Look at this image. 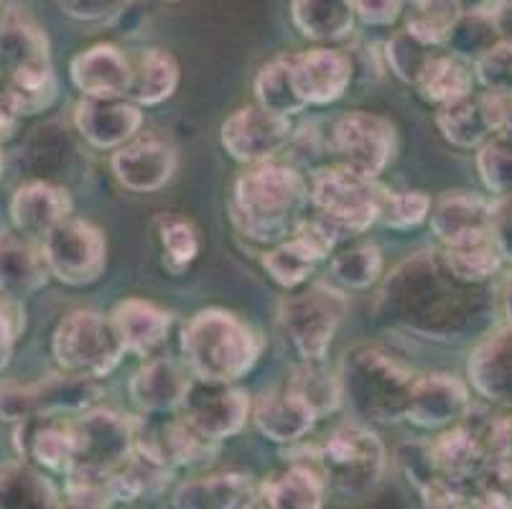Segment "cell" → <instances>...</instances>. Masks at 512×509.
Returning a JSON list of instances; mask_svg holds the SVG:
<instances>
[{"label": "cell", "instance_id": "9f6ffc18", "mask_svg": "<svg viewBox=\"0 0 512 509\" xmlns=\"http://www.w3.org/2000/svg\"><path fill=\"white\" fill-rule=\"evenodd\" d=\"M510 413L497 415L492 420V451H505V454H512V408H507Z\"/></svg>", "mask_w": 512, "mask_h": 509}, {"label": "cell", "instance_id": "d6a6232c", "mask_svg": "<svg viewBox=\"0 0 512 509\" xmlns=\"http://www.w3.org/2000/svg\"><path fill=\"white\" fill-rule=\"evenodd\" d=\"M293 26L319 44H334L355 31L352 0H291Z\"/></svg>", "mask_w": 512, "mask_h": 509}, {"label": "cell", "instance_id": "5b68a950", "mask_svg": "<svg viewBox=\"0 0 512 509\" xmlns=\"http://www.w3.org/2000/svg\"><path fill=\"white\" fill-rule=\"evenodd\" d=\"M390 191L377 179L362 176L347 166L321 168L311 179V204L316 217L327 224L334 240L344 242L365 235L383 217Z\"/></svg>", "mask_w": 512, "mask_h": 509}, {"label": "cell", "instance_id": "2e32d148", "mask_svg": "<svg viewBox=\"0 0 512 509\" xmlns=\"http://www.w3.org/2000/svg\"><path fill=\"white\" fill-rule=\"evenodd\" d=\"M74 128L97 151H118L143 128V107L130 97H87L74 105Z\"/></svg>", "mask_w": 512, "mask_h": 509}, {"label": "cell", "instance_id": "680465c9", "mask_svg": "<svg viewBox=\"0 0 512 509\" xmlns=\"http://www.w3.org/2000/svg\"><path fill=\"white\" fill-rule=\"evenodd\" d=\"M18 123H21V115H18V112L13 110L3 97H0V146L16 135Z\"/></svg>", "mask_w": 512, "mask_h": 509}, {"label": "cell", "instance_id": "ba28073f", "mask_svg": "<svg viewBox=\"0 0 512 509\" xmlns=\"http://www.w3.org/2000/svg\"><path fill=\"white\" fill-rule=\"evenodd\" d=\"M349 314V298L332 283H311L281 303V331L301 359H324Z\"/></svg>", "mask_w": 512, "mask_h": 509}, {"label": "cell", "instance_id": "44dd1931", "mask_svg": "<svg viewBox=\"0 0 512 509\" xmlns=\"http://www.w3.org/2000/svg\"><path fill=\"white\" fill-rule=\"evenodd\" d=\"M355 77V67L344 51L319 46V49L293 54V79L306 105H332L347 95Z\"/></svg>", "mask_w": 512, "mask_h": 509}, {"label": "cell", "instance_id": "c3c4849f", "mask_svg": "<svg viewBox=\"0 0 512 509\" xmlns=\"http://www.w3.org/2000/svg\"><path fill=\"white\" fill-rule=\"evenodd\" d=\"M431 196L426 191H390L385 199L380 224L390 230H413L423 224L431 214Z\"/></svg>", "mask_w": 512, "mask_h": 509}, {"label": "cell", "instance_id": "ffe728a7", "mask_svg": "<svg viewBox=\"0 0 512 509\" xmlns=\"http://www.w3.org/2000/svg\"><path fill=\"white\" fill-rule=\"evenodd\" d=\"M502 120V97L490 92H472L462 100L441 105L436 112V128L446 143L462 151H477L482 143L497 135Z\"/></svg>", "mask_w": 512, "mask_h": 509}, {"label": "cell", "instance_id": "52a82bcc", "mask_svg": "<svg viewBox=\"0 0 512 509\" xmlns=\"http://www.w3.org/2000/svg\"><path fill=\"white\" fill-rule=\"evenodd\" d=\"M316 459L327 487L347 497H362L383 482L388 451L370 428L347 423L316 448Z\"/></svg>", "mask_w": 512, "mask_h": 509}, {"label": "cell", "instance_id": "e575fe53", "mask_svg": "<svg viewBox=\"0 0 512 509\" xmlns=\"http://www.w3.org/2000/svg\"><path fill=\"white\" fill-rule=\"evenodd\" d=\"M179 62L166 49H146L133 64L128 97L141 107H156L179 90Z\"/></svg>", "mask_w": 512, "mask_h": 509}, {"label": "cell", "instance_id": "f6af8a7d", "mask_svg": "<svg viewBox=\"0 0 512 509\" xmlns=\"http://www.w3.org/2000/svg\"><path fill=\"white\" fill-rule=\"evenodd\" d=\"M477 171L490 194H512V143L492 135L477 148Z\"/></svg>", "mask_w": 512, "mask_h": 509}, {"label": "cell", "instance_id": "30bf717a", "mask_svg": "<svg viewBox=\"0 0 512 509\" xmlns=\"http://www.w3.org/2000/svg\"><path fill=\"white\" fill-rule=\"evenodd\" d=\"M49 273L64 286H90L102 278L107 265V242L100 227L87 219L67 217L41 240Z\"/></svg>", "mask_w": 512, "mask_h": 509}, {"label": "cell", "instance_id": "8992f818", "mask_svg": "<svg viewBox=\"0 0 512 509\" xmlns=\"http://www.w3.org/2000/svg\"><path fill=\"white\" fill-rule=\"evenodd\" d=\"M51 352L64 372L95 380L110 375L128 354L113 319L92 308H74L59 321Z\"/></svg>", "mask_w": 512, "mask_h": 509}, {"label": "cell", "instance_id": "74e56055", "mask_svg": "<svg viewBox=\"0 0 512 509\" xmlns=\"http://www.w3.org/2000/svg\"><path fill=\"white\" fill-rule=\"evenodd\" d=\"M462 8L456 0H406L403 23L411 36L436 49H444L451 31L462 18Z\"/></svg>", "mask_w": 512, "mask_h": 509}, {"label": "cell", "instance_id": "484cf974", "mask_svg": "<svg viewBox=\"0 0 512 509\" xmlns=\"http://www.w3.org/2000/svg\"><path fill=\"white\" fill-rule=\"evenodd\" d=\"M171 502L179 509H248L260 504V484L242 471L199 476L181 484Z\"/></svg>", "mask_w": 512, "mask_h": 509}, {"label": "cell", "instance_id": "7dc6e473", "mask_svg": "<svg viewBox=\"0 0 512 509\" xmlns=\"http://www.w3.org/2000/svg\"><path fill=\"white\" fill-rule=\"evenodd\" d=\"M474 77L484 92L497 97H512V44L497 41L495 46L474 59Z\"/></svg>", "mask_w": 512, "mask_h": 509}, {"label": "cell", "instance_id": "5bb4252c", "mask_svg": "<svg viewBox=\"0 0 512 509\" xmlns=\"http://www.w3.org/2000/svg\"><path fill=\"white\" fill-rule=\"evenodd\" d=\"M181 410L204 436L222 443L245 428L253 403L248 392L235 387V382L194 380Z\"/></svg>", "mask_w": 512, "mask_h": 509}, {"label": "cell", "instance_id": "4dcf8cb0", "mask_svg": "<svg viewBox=\"0 0 512 509\" xmlns=\"http://www.w3.org/2000/svg\"><path fill=\"white\" fill-rule=\"evenodd\" d=\"M316 415L301 403L288 387L265 392L253 408V423L260 436L273 443H296L309 436L316 426Z\"/></svg>", "mask_w": 512, "mask_h": 509}, {"label": "cell", "instance_id": "db71d44e", "mask_svg": "<svg viewBox=\"0 0 512 509\" xmlns=\"http://www.w3.org/2000/svg\"><path fill=\"white\" fill-rule=\"evenodd\" d=\"M490 232L495 237L502 260L512 263V194H502L492 199Z\"/></svg>", "mask_w": 512, "mask_h": 509}, {"label": "cell", "instance_id": "277c9868", "mask_svg": "<svg viewBox=\"0 0 512 509\" xmlns=\"http://www.w3.org/2000/svg\"><path fill=\"white\" fill-rule=\"evenodd\" d=\"M339 380L344 400L357 418L393 426L406 420L418 377L385 349L360 344L344 354Z\"/></svg>", "mask_w": 512, "mask_h": 509}, {"label": "cell", "instance_id": "ee69618b", "mask_svg": "<svg viewBox=\"0 0 512 509\" xmlns=\"http://www.w3.org/2000/svg\"><path fill=\"white\" fill-rule=\"evenodd\" d=\"M436 51H439L436 46L423 44V41H418L416 36H411L406 28H403V31H395V34L385 41L383 54L390 72H393L400 82L416 87L423 69H426L428 59H431Z\"/></svg>", "mask_w": 512, "mask_h": 509}, {"label": "cell", "instance_id": "ac0fdd59", "mask_svg": "<svg viewBox=\"0 0 512 509\" xmlns=\"http://www.w3.org/2000/svg\"><path fill=\"white\" fill-rule=\"evenodd\" d=\"M472 408L469 385L449 372H431L413 385L406 420L423 431H441L464 418Z\"/></svg>", "mask_w": 512, "mask_h": 509}, {"label": "cell", "instance_id": "11a10c76", "mask_svg": "<svg viewBox=\"0 0 512 509\" xmlns=\"http://www.w3.org/2000/svg\"><path fill=\"white\" fill-rule=\"evenodd\" d=\"M406 0H352L357 18L367 26H393L403 16Z\"/></svg>", "mask_w": 512, "mask_h": 509}, {"label": "cell", "instance_id": "003e7915", "mask_svg": "<svg viewBox=\"0 0 512 509\" xmlns=\"http://www.w3.org/2000/svg\"><path fill=\"white\" fill-rule=\"evenodd\" d=\"M169 3H174V0H169Z\"/></svg>", "mask_w": 512, "mask_h": 509}, {"label": "cell", "instance_id": "91938a15", "mask_svg": "<svg viewBox=\"0 0 512 509\" xmlns=\"http://www.w3.org/2000/svg\"><path fill=\"white\" fill-rule=\"evenodd\" d=\"M497 135L512 143V97H502V120H500V130Z\"/></svg>", "mask_w": 512, "mask_h": 509}, {"label": "cell", "instance_id": "cb8c5ba5", "mask_svg": "<svg viewBox=\"0 0 512 509\" xmlns=\"http://www.w3.org/2000/svg\"><path fill=\"white\" fill-rule=\"evenodd\" d=\"M72 217V199L67 189L51 181H29L11 196V222L21 235L44 240L57 224Z\"/></svg>", "mask_w": 512, "mask_h": 509}, {"label": "cell", "instance_id": "9c48e42d", "mask_svg": "<svg viewBox=\"0 0 512 509\" xmlns=\"http://www.w3.org/2000/svg\"><path fill=\"white\" fill-rule=\"evenodd\" d=\"M138 420L107 408L74 415V466L69 471L113 474L136 451ZM67 471V474H69Z\"/></svg>", "mask_w": 512, "mask_h": 509}, {"label": "cell", "instance_id": "e7e4bbea", "mask_svg": "<svg viewBox=\"0 0 512 509\" xmlns=\"http://www.w3.org/2000/svg\"><path fill=\"white\" fill-rule=\"evenodd\" d=\"M3 166H6V161H3V148H0V176H3Z\"/></svg>", "mask_w": 512, "mask_h": 509}, {"label": "cell", "instance_id": "d4e9b609", "mask_svg": "<svg viewBox=\"0 0 512 509\" xmlns=\"http://www.w3.org/2000/svg\"><path fill=\"white\" fill-rule=\"evenodd\" d=\"M130 398L143 415H166L184 408L192 390V380L179 362L169 357L148 359L136 375L130 377Z\"/></svg>", "mask_w": 512, "mask_h": 509}, {"label": "cell", "instance_id": "bcb514c9", "mask_svg": "<svg viewBox=\"0 0 512 509\" xmlns=\"http://www.w3.org/2000/svg\"><path fill=\"white\" fill-rule=\"evenodd\" d=\"M497 41H500V36H497L495 26H492L490 11L464 13L459 18V23L454 26V31H451L449 41H446V49H451V54L464 56V59L474 62L477 56H482Z\"/></svg>", "mask_w": 512, "mask_h": 509}, {"label": "cell", "instance_id": "7402d4cb", "mask_svg": "<svg viewBox=\"0 0 512 509\" xmlns=\"http://www.w3.org/2000/svg\"><path fill=\"white\" fill-rule=\"evenodd\" d=\"M492 199L474 191H446L431 204V232L444 247L490 235Z\"/></svg>", "mask_w": 512, "mask_h": 509}, {"label": "cell", "instance_id": "f35d334b", "mask_svg": "<svg viewBox=\"0 0 512 509\" xmlns=\"http://www.w3.org/2000/svg\"><path fill=\"white\" fill-rule=\"evenodd\" d=\"M255 102L263 105L265 110L286 115V118H293L309 107L299 95V87L293 79V56H278L260 67L258 77H255Z\"/></svg>", "mask_w": 512, "mask_h": 509}, {"label": "cell", "instance_id": "836d02e7", "mask_svg": "<svg viewBox=\"0 0 512 509\" xmlns=\"http://www.w3.org/2000/svg\"><path fill=\"white\" fill-rule=\"evenodd\" d=\"M474 84H477V77H474V64H469V59L451 54V51H436L428 59L416 87L423 100L441 107L472 95Z\"/></svg>", "mask_w": 512, "mask_h": 509}, {"label": "cell", "instance_id": "6f0895ef", "mask_svg": "<svg viewBox=\"0 0 512 509\" xmlns=\"http://www.w3.org/2000/svg\"><path fill=\"white\" fill-rule=\"evenodd\" d=\"M492 26H495L500 41H510L512 44V0H497L490 8Z\"/></svg>", "mask_w": 512, "mask_h": 509}, {"label": "cell", "instance_id": "d590c367", "mask_svg": "<svg viewBox=\"0 0 512 509\" xmlns=\"http://www.w3.org/2000/svg\"><path fill=\"white\" fill-rule=\"evenodd\" d=\"M288 390L296 395L304 405H309L316 418H327L337 413L344 403L342 380L339 372H334L324 359H301V364L293 370L286 382Z\"/></svg>", "mask_w": 512, "mask_h": 509}, {"label": "cell", "instance_id": "7a4b0ae2", "mask_svg": "<svg viewBox=\"0 0 512 509\" xmlns=\"http://www.w3.org/2000/svg\"><path fill=\"white\" fill-rule=\"evenodd\" d=\"M311 202V186L288 163L248 166L232 189L230 219L242 237L258 245H278L299 230Z\"/></svg>", "mask_w": 512, "mask_h": 509}, {"label": "cell", "instance_id": "f1b7e54d", "mask_svg": "<svg viewBox=\"0 0 512 509\" xmlns=\"http://www.w3.org/2000/svg\"><path fill=\"white\" fill-rule=\"evenodd\" d=\"M120 334L125 352L146 359L153 357L158 347H164L171 334V314L143 298H125L110 314Z\"/></svg>", "mask_w": 512, "mask_h": 509}, {"label": "cell", "instance_id": "6125c7cd", "mask_svg": "<svg viewBox=\"0 0 512 509\" xmlns=\"http://www.w3.org/2000/svg\"><path fill=\"white\" fill-rule=\"evenodd\" d=\"M502 303H505V319L512 324V273L505 283V293H502Z\"/></svg>", "mask_w": 512, "mask_h": 509}, {"label": "cell", "instance_id": "60d3db41", "mask_svg": "<svg viewBox=\"0 0 512 509\" xmlns=\"http://www.w3.org/2000/svg\"><path fill=\"white\" fill-rule=\"evenodd\" d=\"M0 97L21 118H31V115L49 110L51 102L57 100V74H54V67L36 69V72L18 74V77L0 82Z\"/></svg>", "mask_w": 512, "mask_h": 509}, {"label": "cell", "instance_id": "3957f363", "mask_svg": "<svg viewBox=\"0 0 512 509\" xmlns=\"http://www.w3.org/2000/svg\"><path fill=\"white\" fill-rule=\"evenodd\" d=\"M263 342L250 324L225 308H202L181 329V354L197 380L237 382L253 372Z\"/></svg>", "mask_w": 512, "mask_h": 509}, {"label": "cell", "instance_id": "e0dca14e", "mask_svg": "<svg viewBox=\"0 0 512 509\" xmlns=\"http://www.w3.org/2000/svg\"><path fill=\"white\" fill-rule=\"evenodd\" d=\"M16 451L51 474H67L74 466V415L36 413L16 423Z\"/></svg>", "mask_w": 512, "mask_h": 509}, {"label": "cell", "instance_id": "be15d7a7", "mask_svg": "<svg viewBox=\"0 0 512 509\" xmlns=\"http://www.w3.org/2000/svg\"><path fill=\"white\" fill-rule=\"evenodd\" d=\"M8 362H11V354H0V372L6 370Z\"/></svg>", "mask_w": 512, "mask_h": 509}, {"label": "cell", "instance_id": "83f0119b", "mask_svg": "<svg viewBox=\"0 0 512 509\" xmlns=\"http://www.w3.org/2000/svg\"><path fill=\"white\" fill-rule=\"evenodd\" d=\"M49 275L39 240H31L18 230L0 232V293L26 298L44 288Z\"/></svg>", "mask_w": 512, "mask_h": 509}, {"label": "cell", "instance_id": "681fc988", "mask_svg": "<svg viewBox=\"0 0 512 509\" xmlns=\"http://www.w3.org/2000/svg\"><path fill=\"white\" fill-rule=\"evenodd\" d=\"M62 497L67 507H113L115 504L110 474H90V471L64 474Z\"/></svg>", "mask_w": 512, "mask_h": 509}, {"label": "cell", "instance_id": "6da1fadb", "mask_svg": "<svg viewBox=\"0 0 512 509\" xmlns=\"http://www.w3.org/2000/svg\"><path fill=\"white\" fill-rule=\"evenodd\" d=\"M487 283H467L441 250H418L395 265L377 296V314L426 339H462L492 316Z\"/></svg>", "mask_w": 512, "mask_h": 509}, {"label": "cell", "instance_id": "f546056e", "mask_svg": "<svg viewBox=\"0 0 512 509\" xmlns=\"http://www.w3.org/2000/svg\"><path fill=\"white\" fill-rule=\"evenodd\" d=\"M46 67H51L49 39L34 21L8 16L0 23V82Z\"/></svg>", "mask_w": 512, "mask_h": 509}, {"label": "cell", "instance_id": "7c38bea8", "mask_svg": "<svg viewBox=\"0 0 512 509\" xmlns=\"http://www.w3.org/2000/svg\"><path fill=\"white\" fill-rule=\"evenodd\" d=\"M291 138V118L265 110L258 102L237 107L220 130V143L227 156L245 166L273 161L291 143Z\"/></svg>", "mask_w": 512, "mask_h": 509}, {"label": "cell", "instance_id": "8d00e7d4", "mask_svg": "<svg viewBox=\"0 0 512 509\" xmlns=\"http://www.w3.org/2000/svg\"><path fill=\"white\" fill-rule=\"evenodd\" d=\"M174 469L158 464L151 456L133 451L118 471L110 474L115 504H136L143 499H156L171 482Z\"/></svg>", "mask_w": 512, "mask_h": 509}, {"label": "cell", "instance_id": "d6986e66", "mask_svg": "<svg viewBox=\"0 0 512 509\" xmlns=\"http://www.w3.org/2000/svg\"><path fill=\"white\" fill-rule=\"evenodd\" d=\"M467 377L479 398L512 408V324L487 331L472 349Z\"/></svg>", "mask_w": 512, "mask_h": 509}, {"label": "cell", "instance_id": "4316f807", "mask_svg": "<svg viewBox=\"0 0 512 509\" xmlns=\"http://www.w3.org/2000/svg\"><path fill=\"white\" fill-rule=\"evenodd\" d=\"M327 499V482L319 469L316 448L311 459H293L291 466L260 484V504L273 509H319Z\"/></svg>", "mask_w": 512, "mask_h": 509}, {"label": "cell", "instance_id": "f907efd6", "mask_svg": "<svg viewBox=\"0 0 512 509\" xmlns=\"http://www.w3.org/2000/svg\"><path fill=\"white\" fill-rule=\"evenodd\" d=\"M54 3L64 16L74 18V21L100 23L123 16L133 0H54Z\"/></svg>", "mask_w": 512, "mask_h": 509}, {"label": "cell", "instance_id": "b9f144b4", "mask_svg": "<svg viewBox=\"0 0 512 509\" xmlns=\"http://www.w3.org/2000/svg\"><path fill=\"white\" fill-rule=\"evenodd\" d=\"M383 250L375 242H355L332 258V275L344 288L367 291L383 275Z\"/></svg>", "mask_w": 512, "mask_h": 509}, {"label": "cell", "instance_id": "03108f58", "mask_svg": "<svg viewBox=\"0 0 512 509\" xmlns=\"http://www.w3.org/2000/svg\"><path fill=\"white\" fill-rule=\"evenodd\" d=\"M0 6H3V0H0Z\"/></svg>", "mask_w": 512, "mask_h": 509}, {"label": "cell", "instance_id": "603a6c76", "mask_svg": "<svg viewBox=\"0 0 512 509\" xmlns=\"http://www.w3.org/2000/svg\"><path fill=\"white\" fill-rule=\"evenodd\" d=\"M72 84L87 97H128L133 62L113 44H95L79 51L69 64Z\"/></svg>", "mask_w": 512, "mask_h": 509}, {"label": "cell", "instance_id": "7bdbcfd3", "mask_svg": "<svg viewBox=\"0 0 512 509\" xmlns=\"http://www.w3.org/2000/svg\"><path fill=\"white\" fill-rule=\"evenodd\" d=\"M158 240H161V250H164V268L174 275L189 268L202 250L199 230L179 214H164L158 219Z\"/></svg>", "mask_w": 512, "mask_h": 509}, {"label": "cell", "instance_id": "4fadbf2b", "mask_svg": "<svg viewBox=\"0 0 512 509\" xmlns=\"http://www.w3.org/2000/svg\"><path fill=\"white\" fill-rule=\"evenodd\" d=\"M136 448L158 464L179 469L212 461L220 454V441L204 436L186 415L174 418V413H166L138 420Z\"/></svg>", "mask_w": 512, "mask_h": 509}, {"label": "cell", "instance_id": "94428289", "mask_svg": "<svg viewBox=\"0 0 512 509\" xmlns=\"http://www.w3.org/2000/svg\"><path fill=\"white\" fill-rule=\"evenodd\" d=\"M462 13H487L497 0H456Z\"/></svg>", "mask_w": 512, "mask_h": 509}, {"label": "cell", "instance_id": "816d5d0a", "mask_svg": "<svg viewBox=\"0 0 512 509\" xmlns=\"http://www.w3.org/2000/svg\"><path fill=\"white\" fill-rule=\"evenodd\" d=\"M400 464H403V471H406L408 482L421 492L431 479H434L439 471H436L434 459H431V451H428V441L423 443H408V446L400 448Z\"/></svg>", "mask_w": 512, "mask_h": 509}, {"label": "cell", "instance_id": "ab89813d", "mask_svg": "<svg viewBox=\"0 0 512 509\" xmlns=\"http://www.w3.org/2000/svg\"><path fill=\"white\" fill-rule=\"evenodd\" d=\"M444 260L451 270L467 283H490L502 268V255L497 250L495 237L482 235L459 245L444 247Z\"/></svg>", "mask_w": 512, "mask_h": 509}, {"label": "cell", "instance_id": "1f68e13d", "mask_svg": "<svg viewBox=\"0 0 512 509\" xmlns=\"http://www.w3.org/2000/svg\"><path fill=\"white\" fill-rule=\"evenodd\" d=\"M64 497L44 469L26 459L0 466V509H57Z\"/></svg>", "mask_w": 512, "mask_h": 509}, {"label": "cell", "instance_id": "9a60e30c", "mask_svg": "<svg viewBox=\"0 0 512 509\" xmlns=\"http://www.w3.org/2000/svg\"><path fill=\"white\" fill-rule=\"evenodd\" d=\"M176 148L153 133H138L113 153V174L125 191L153 194L161 191L176 174Z\"/></svg>", "mask_w": 512, "mask_h": 509}, {"label": "cell", "instance_id": "f5cc1de1", "mask_svg": "<svg viewBox=\"0 0 512 509\" xmlns=\"http://www.w3.org/2000/svg\"><path fill=\"white\" fill-rule=\"evenodd\" d=\"M26 331V308L21 298L0 296V354H13L18 336Z\"/></svg>", "mask_w": 512, "mask_h": 509}, {"label": "cell", "instance_id": "8fae6325", "mask_svg": "<svg viewBox=\"0 0 512 509\" xmlns=\"http://www.w3.org/2000/svg\"><path fill=\"white\" fill-rule=\"evenodd\" d=\"M332 153L357 174L377 179L393 163L398 133L388 118L367 110L344 112L332 128Z\"/></svg>", "mask_w": 512, "mask_h": 509}]
</instances>
